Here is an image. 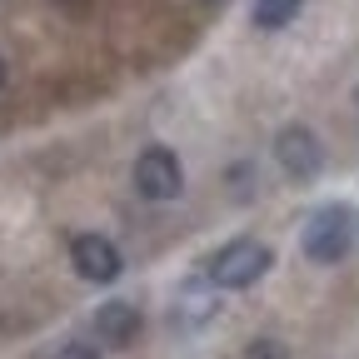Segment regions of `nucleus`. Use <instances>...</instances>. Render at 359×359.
Masks as SVG:
<instances>
[{"mask_svg": "<svg viewBox=\"0 0 359 359\" xmlns=\"http://www.w3.org/2000/svg\"><path fill=\"white\" fill-rule=\"evenodd\" d=\"M205 6H224V0H205Z\"/></svg>", "mask_w": 359, "mask_h": 359, "instance_id": "nucleus-12", "label": "nucleus"}, {"mask_svg": "<svg viewBox=\"0 0 359 359\" xmlns=\"http://www.w3.org/2000/svg\"><path fill=\"white\" fill-rule=\"evenodd\" d=\"M135 190L145 200H175L185 190V165L175 160V150L165 145H145L140 160H135Z\"/></svg>", "mask_w": 359, "mask_h": 359, "instance_id": "nucleus-4", "label": "nucleus"}, {"mask_svg": "<svg viewBox=\"0 0 359 359\" xmlns=\"http://www.w3.org/2000/svg\"><path fill=\"white\" fill-rule=\"evenodd\" d=\"M140 330H145V314H140V304H130V299H110V304L95 309V339L100 344L125 349V344L140 339Z\"/></svg>", "mask_w": 359, "mask_h": 359, "instance_id": "nucleus-7", "label": "nucleus"}, {"mask_svg": "<svg viewBox=\"0 0 359 359\" xmlns=\"http://www.w3.org/2000/svg\"><path fill=\"white\" fill-rule=\"evenodd\" d=\"M70 264H75V275L90 280V285H115V280H120V269H125L115 240H105V235H75V245H70Z\"/></svg>", "mask_w": 359, "mask_h": 359, "instance_id": "nucleus-5", "label": "nucleus"}, {"mask_svg": "<svg viewBox=\"0 0 359 359\" xmlns=\"http://www.w3.org/2000/svg\"><path fill=\"white\" fill-rule=\"evenodd\" d=\"M269 264H275V250L264 240H230L205 259V285L210 290H250L255 280L269 275Z\"/></svg>", "mask_w": 359, "mask_h": 359, "instance_id": "nucleus-1", "label": "nucleus"}, {"mask_svg": "<svg viewBox=\"0 0 359 359\" xmlns=\"http://www.w3.org/2000/svg\"><path fill=\"white\" fill-rule=\"evenodd\" d=\"M245 359H290V349H285L280 339H255V344L245 349Z\"/></svg>", "mask_w": 359, "mask_h": 359, "instance_id": "nucleus-9", "label": "nucleus"}, {"mask_svg": "<svg viewBox=\"0 0 359 359\" xmlns=\"http://www.w3.org/2000/svg\"><path fill=\"white\" fill-rule=\"evenodd\" d=\"M60 359H100V349H95V344H85V339H70V344L60 349Z\"/></svg>", "mask_w": 359, "mask_h": 359, "instance_id": "nucleus-10", "label": "nucleus"}, {"mask_svg": "<svg viewBox=\"0 0 359 359\" xmlns=\"http://www.w3.org/2000/svg\"><path fill=\"white\" fill-rule=\"evenodd\" d=\"M0 85H6V60H0Z\"/></svg>", "mask_w": 359, "mask_h": 359, "instance_id": "nucleus-11", "label": "nucleus"}, {"mask_svg": "<svg viewBox=\"0 0 359 359\" xmlns=\"http://www.w3.org/2000/svg\"><path fill=\"white\" fill-rule=\"evenodd\" d=\"M304 11V0H255V25L259 30H285V25H294V15Z\"/></svg>", "mask_w": 359, "mask_h": 359, "instance_id": "nucleus-8", "label": "nucleus"}, {"mask_svg": "<svg viewBox=\"0 0 359 359\" xmlns=\"http://www.w3.org/2000/svg\"><path fill=\"white\" fill-rule=\"evenodd\" d=\"M299 250L314 264H339L354 250V210L349 205H320L299 230Z\"/></svg>", "mask_w": 359, "mask_h": 359, "instance_id": "nucleus-2", "label": "nucleus"}, {"mask_svg": "<svg viewBox=\"0 0 359 359\" xmlns=\"http://www.w3.org/2000/svg\"><path fill=\"white\" fill-rule=\"evenodd\" d=\"M275 160L294 185H309V180H320V170H325V145L309 125H285L275 135Z\"/></svg>", "mask_w": 359, "mask_h": 359, "instance_id": "nucleus-3", "label": "nucleus"}, {"mask_svg": "<svg viewBox=\"0 0 359 359\" xmlns=\"http://www.w3.org/2000/svg\"><path fill=\"white\" fill-rule=\"evenodd\" d=\"M215 314H219V290H210L205 275H195V280H185L175 290V304H170V325L175 330H205Z\"/></svg>", "mask_w": 359, "mask_h": 359, "instance_id": "nucleus-6", "label": "nucleus"}]
</instances>
